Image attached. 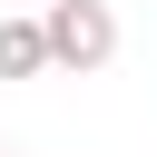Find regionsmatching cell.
<instances>
[{"instance_id":"6da1fadb","label":"cell","mask_w":157,"mask_h":157,"mask_svg":"<svg viewBox=\"0 0 157 157\" xmlns=\"http://www.w3.org/2000/svg\"><path fill=\"white\" fill-rule=\"evenodd\" d=\"M39 20H49V59H59V69L88 78V69L118 59V10H108V0H49Z\"/></svg>"},{"instance_id":"7a4b0ae2","label":"cell","mask_w":157,"mask_h":157,"mask_svg":"<svg viewBox=\"0 0 157 157\" xmlns=\"http://www.w3.org/2000/svg\"><path fill=\"white\" fill-rule=\"evenodd\" d=\"M49 59V20H0V78H39Z\"/></svg>"},{"instance_id":"3957f363","label":"cell","mask_w":157,"mask_h":157,"mask_svg":"<svg viewBox=\"0 0 157 157\" xmlns=\"http://www.w3.org/2000/svg\"><path fill=\"white\" fill-rule=\"evenodd\" d=\"M0 157H20V147H0Z\"/></svg>"},{"instance_id":"277c9868","label":"cell","mask_w":157,"mask_h":157,"mask_svg":"<svg viewBox=\"0 0 157 157\" xmlns=\"http://www.w3.org/2000/svg\"><path fill=\"white\" fill-rule=\"evenodd\" d=\"M39 10H49V0H39Z\"/></svg>"}]
</instances>
